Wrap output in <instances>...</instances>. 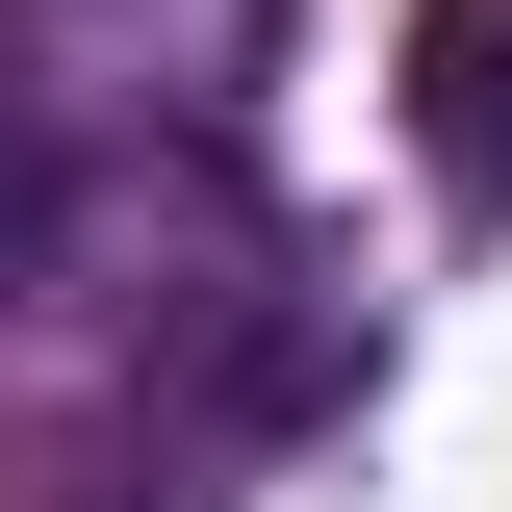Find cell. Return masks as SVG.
Returning <instances> with one entry per match:
<instances>
[{"label":"cell","mask_w":512,"mask_h":512,"mask_svg":"<svg viewBox=\"0 0 512 512\" xmlns=\"http://www.w3.org/2000/svg\"><path fill=\"white\" fill-rule=\"evenodd\" d=\"M410 128H436L461 205H512V0H436L410 26Z\"/></svg>","instance_id":"obj_1"},{"label":"cell","mask_w":512,"mask_h":512,"mask_svg":"<svg viewBox=\"0 0 512 512\" xmlns=\"http://www.w3.org/2000/svg\"><path fill=\"white\" fill-rule=\"evenodd\" d=\"M26 231H52V180H26V154H0V256H26Z\"/></svg>","instance_id":"obj_2"}]
</instances>
